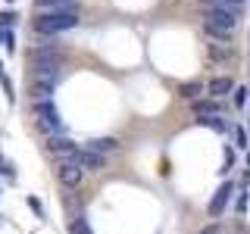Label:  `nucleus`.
<instances>
[{"mask_svg":"<svg viewBox=\"0 0 250 234\" xmlns=\"http://www.w3.org/2000/svg\"><path fill=\"white\" fill-rule=\"evenodd\" d=\"M241 22L238 10H229V6H207L203 10V28L216 38H229Z\"/></svg>","mask_w":250,"mask_h":234,"instance_id":"f257e3e1","label":"nucleus"},{"mask_svg":"<svg viewBox=\"0 0 250 234\" xmlns=\"http://www.w3.org/2000/svg\"><path fill=\"white\" fill-rule=\"evenodd\" d=\"M75 25H78V10H50L38 16L35 31L38 35H60V31H69Z\"/></svg>","mask_w":250,"mask_h":234,"instance_id":"f03ea898","label":"nucleus"},{"mask_svg":"<svg viewBox=\"0 0 250 234\" xmlns=\"http://www.w3.org/2000/svg\"><path fill=\"white\" fill-rule=\"evenodd\" d=\"M35 116H38V128L44 131V135H60L62 128V119H60V109L53 100H41V103H35Z\"/></svg>","mask_w":250,"mask_h":234,"instance_id":"7ed1b4c3","label":"nucleus"},{"mask_svg":"<svg viewBox=\"0 0 250 234\" xmlns=\"http://www.w3.org/2000/svg\"><path fill=\"white\" fill-rule=\"evenodd\" d=\"M82 175H84V169L75 166L72 159H62L57 166V178H60V184H66V187H78L82 184Z\"/></svg>","mask_w":250,"mask_h":234,"instance_id":"20e7f679","label":"nucleus"},{"mask_svg":"<svg viewBox=\"0 0 250 234\" xmlns=\"http://www.w3.org/2000/svg\"><path fill=\"white\" fill-rule=\"evenodd\" d=\"M47 150L62 156V159H72V156L78 153V144L72 137H66V135H53V137H47Z\"/></svg>","mask_w":250,"mask_h":234,"instance_id":"39448f33","label":"nucleus"},{"mask_svg":"<svg viewBox=\"0 0 250 234\" xmlns=\"http://www.w3.org/2000/svg\"><path fill=\"white\" fill-rule=\"evenodd\" d=\"M72 162L75 166H82L84 172H100V169H106V156H100V153H94V150H78L75 156H72Z\"/></svg>","mask_w":250,"mask_h":234,"instance_id":"423d86ee","label":"nucleus"},{"mask_svg":"<svg viewBox=\"0 0 250 234\" xmlns=\"http://www.w3.org/2000/svg\"><path fill=\"white\" fill-rule=\"evenodd\" d=\"M231 194H234V184L231 181H222V184H219V191H216V197L213 200H209V215H213V218H219V215H222L225 213V206H229V200H231Z\"/></svg>","mask_w":250,"mask_h":234,"instance_id":"0eeeda50","label":"nucleus"},{"mask_svg":"<svg viewBox=\"0 0 250 234\" xmlns=\"http://www.w3.org/2000/svg\"><path fill=\"white\" fill-rule=\"evenodd\" d=\"M231 91H234V81L229 75H216V78L207 81V94H209V97H229Z\"/></svg>","mask_w":250,"mask_h":234,"instance_id":"6e6552de","label":"nucleus"},{"mask_svg":"<svg viewBox=\"0 0 250 234\" xmlns=\"http://www.w3.org/2000/svg\"><path fill=\"white\" fill-rule=\"evenodd\" d=\"M88 150L106 156V153H116V150H119V140H116V137H94V140H88Z\"/></svg>","mask_w":250,"mask_h":234,"instance_id":"1a4fd4ad","label":"nucleus"},{"mask_svg":"<svg viewBox=\"0 0 250 234\" xmlns=\"http://www.w3.org/2000/svg\"><path fill=\"white\" fill-rule=\"evenodd\" d=\"M53 91H57V81H31V97H35V103L50 100Z\"/></svg>","mask_w":250,"mask_h":234,"instance_id":"9d476101","label":"nucleus"},{"mask_svg":"<svg viewBox=\"0 0 250 234\" xmlns=\"http://www.w3.org/2000/svg\"><path fill=\"white\" fill-rule=\"evenodd\" d=\"M38 6H44L47 13L50 10H78L75 0H38Z\"/></svg>","mask_w":250,"mask_h":234,"instance_id":"9b49d317","label":"nucleus"},{"mask_svg":"<svg viewBox=\"0 0 250 234\" xmlns=\"http://www.w3.org/2000/svg\"><path fill=\"white\" fill-rule=\"evenodd\" d=\"M244 3H247V0H200V6H203V10H207V6H229V10H244Z\"/></svg>","mask_w":250,"mask_h":234,"instance_id":"f8f14e48","label":"nucleus"},{"mask_svg":"<svg viewBox=\"0 0 250 234\" xmlns=\"http://www.w3.org/2000/svg\"><path fill=\"white\" fill-rule=\"evenodd\" d=\"M69 234H94L91 231V222L84 215H75L72 222H69Z\"/></svg>","mask_w":250,"mask_h":234,"instance_id":"ddd939ff","label":"nucleus"},{"mask_svg":"<svg viewBox=\"0 0 250 234\" xmlns=\"http://www.w3.org/2000/svg\"><path fill=\"white\" fill-rule=\"evenodd\" d=\"M194 113L197 116H219V106L209 100H194Z\"/></svg>","mask_w":250,"mask_h":234,"instance_id":"4468645a","label":"nucleus"},{"mask_svg":"<svg viewBox=\"0 0 250 234\" xmlns=\"http://www.w3.org/2000/svg\"><path fill=\"white\" fill-rule=\"evenodd\" d=\"M200 91H203V84H200V81H188V84H182V88H178V94H182L185 100H194Z\"/></svg>","mask_w":250,"mask_h":234,"instance_id":"2eb2a0df","label":"nucleus"},{"mask_svg":"<svg viewBox=\"0 0 250 234\" xmlns=\"http://www.w3.org/2000/svg\"><path fill=\"white\" fill-rule=\"evenodd\" d=\"M203 125H209V128H216V131H225V122L219 119V116H209V119H200Z\"/></svg>","mask_w":250,"mask_h":234,"instance_id":"dca6fc26","label":"nucleus"},{"mask_svg":"<svg viewBox=\"0 0 250 234\" xmlns=\"http://www.w3.org/2000/svg\"><path fill=\"white\" fill-rule=\"evenodd\" d=\"M247 94H250V91H244V88H234V103H238V106H244V103H247Z\"/></svg>","mask_w":250,"mask_h":234,"instance_id":"f3484780","label":"nucleus"},{"mask_svg":"<svg viewBox=\"0 0 250 234\" xmlns=\"http://www.w3.org/2000/svg\"><path fill=\"white\" fill-rule=\"evenodd\" d=\"M234 137H238V147L244 150V147H247V131H244V128H238V131H234Z\"/></svg>","mask_w":250,"mask_h":234,"instance_id":"a211bd4d","label":"nucleus"},{"mask_svg":"<svg viewBox=\"0 0 250 234\" xmlns=\"http://www.w3.org/2000/svg\"><path fill=\"white\" fill-rule=\"evenodd\" d=\"M28 206H31V209H35V213H38V215H41V218H44V206H41V200H35V197H28Z\"/></svg>","mask_w":250,"mask_h":234,"instance_id":"6ab92c4d","label":"nucleus"},{"mask_svg":"<svg viewBox=\"0 0 250 234\" xmlns=\"http://www.w3.org/2000/svg\"><path fill=\"white\" fill-rule=\"evenodd\" d=\"M16 22V13H0V25H13Z\"/></svg>","mask_w":250,"mask_h":234,"instance_id":"aec40b11","label":"nucleus"},{"mask_svg":"<svg viewBox=\"0 0 250 234\" xmlns=\"http://www.w3.org/2000/svg\"><path fill=\"white\" fill-rule=\"evenodd\" d=\"M244 209H247V194H241V197H238V213L244 215Z\"/></svg>","mask_w":250,"mask_h":234,"instance_id":"412c9836","label":"nucleus"},{"mask_svg":"<svg viewBox=\"0 0 250 234\" xmlns=\"http://www.w3.org/2000/svg\"><path fill=\"white\" fill-rule=\"evenodd\" d=\"M200 234H222V228H219V225H209V228H203Z\"/></svg>","mask_w":250,"mask_h":234,"instance_id":"4be33fe9","label":"nucleus"},{"mask_svg":"<svg viewBox=\"0 0 250 234\" xmlns=\"http://www.w3.org/2000/svg\"><path fill=\"white\" fill-rule=\"evenodd\" d=\"M247 166H250V153H247Z\"/></svg>","mask_w":250,"mask_h":234,"instance_id":"5701e85b","label":"nucleus"},{"mask_svg":"<svg viewBox=\"0 0 250 234\" xmlns=\"http://www.w3.org/2000/svg\"><path fill=\"white\" fill-rule=\"evenodd\" d=\"M0 78H3V75H0Z\"/></svg>","mask_w":250,"mask_h":234,"instance_id":"b1692460","label":"nucleus"}]
</instances>
